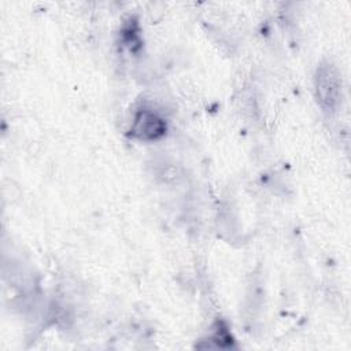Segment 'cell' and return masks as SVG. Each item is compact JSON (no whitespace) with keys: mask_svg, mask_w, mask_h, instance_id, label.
<instances>
[{"mask_svg":"<svg viewBox=\"0 0 351 351\" xmlns=\"http://www.w3.org/2000/svg\"><path fill=\"white\" fill-rule=\"evenodd\" d=\"M315 96L326 111H335L341 101V78L337 69L326 62L318 66L315 73Z\"/></svg>","mask_w":351,"mask_h":351,"instance_id":"1","label":"cell"},{"mask_svg":"<svg viewBox=\"0 0 351 351\" xmlns=\"http://www.w3.org/2000/svg\"><path fill=\"white\" fill-rule=\"evenodd\" d=\"M132 133L141 140H156L166 133V122L154 110L141 107L134 114Z\"/></svg>","mask_w":351,"mask_h":351,"instance_id":"2","label":"cell"}]
</instances>
